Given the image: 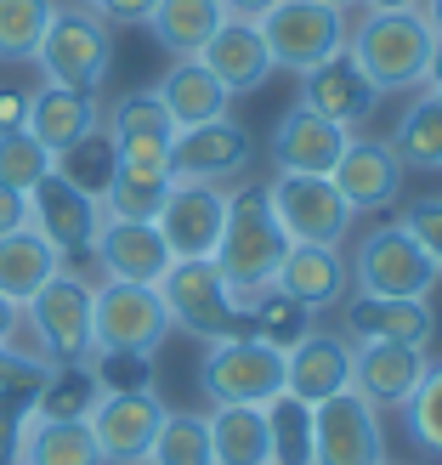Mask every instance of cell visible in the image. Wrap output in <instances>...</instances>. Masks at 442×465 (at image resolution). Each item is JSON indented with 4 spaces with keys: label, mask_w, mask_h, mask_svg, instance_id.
Masks as SVG:
<instances>
[{
    "label": "cell",
    "mask_w": 442,
    "mask_h": 465,
    "mask_svg": "<svg viewBox=\"0 0 442 465\" xmlns=\"http://www.w3.org/2000/svg\"><path fill=\"white\" fill-rule=\"evenodd\" d=\"M284 250H290V232L278 227L267 188H232L227 193L221 239H216V255H211V262L221 267V278L250 301L255 290H267L272 278H278Z\"/></svg>",
    "instance_id": "6da1fadb"
},
{
    "label": "cell",
    "mask_w": 442,
    "mask_h": 465,
    "mask_svg": "<svg viewBox=\"0 0 442 465\" xmlns=\"http://www.w3.org/2000/svg\"><path fill=\"white\" fill-rule=\"evenodd\" d=\"M431 23L420 17V6L403 12H363L346 29V52L363 63V74L380 91H414L426 85V63H431Z\"/></svg>",
    "instance_id": "7a4b0ae2"
},
{
    "label": "cell",
    "mask_w": 442,
    "mask_h": 465,
    "mask_svg": "<svg viewBox=\"0 0 442 465\" xmlns=\"http://www.w3.org/2000/svg\"><path fill=\"white\" fill-rule=\"evenodd\" d=\"M171 335L159 284L103 278L91 284V358H153Z\"/></svg>",
    "instance_id": "3957f363"
},
{
    "label": "cell",
    "mask_w": 442,
    "mask_h": 465,
    "mask_svg": "<svg viewBox=\"0 0 442 465\" xmlns=\"http://www.w3.org/2000/svg\"><path fill=\"white\" fill-rule=\"evenodd\" d=\"M159 301H165V312H171V330H188L199 341L250 335L244 295L221 278V267L211 255H199V262H171V272L159 278Z\"/></svg>",
    "instance_id": "277c9868"
},
{
    "label": "cell",
    "mask_w": 442,
    "mask_h": 465,
    "mask_svg": "<svg viewBox=\"0 0 442 465\" xmlns=\"http://www.w3.org/2000/svg\"><path fill=\"white\" fill-rule=\"evenodd\" d=\"M34 63L45 68V85L97 97L103 80H108V68H113V29H108L97 12L63 6V0H57L52 23H45V35H40Z\"/></svg>",
    "instance_id": "5b68a950"
},
{
    "label": "cell",
    "mask_w": 442,
    "mask_h": 465,
    "mask_svg": "<svg viewBox=\"0 0 442 465\" xmlns=\"http://www.w3.org/2000/svg\"><path fill=\"white\" fill-rule=\"evenodd\" d=\"M346 267H352L358 295H426L431 301L437 278H442V267L420 250V239H414L403 222L368 227L358 239V250L346 255Z\"/></svg>",
    "instance_id": "8992f818"
},
{
    "label": "cell",
    "mask_w": 442,
    "mask_h": 465,
    "mask_svg": "<svg viewBox=\"0 0 442 465\" xmlns=\"http://www.w3.org/2000/svg\"><path fill=\"white\" fill-rule=\"evenodd\" d=\"M199 391L204 403H250L261 409L284 391V352L255 335H227L211 341V352L199 363Z\"/></svg>",
    "instance_id": "52a82bcc"
},
{
    "label": "cell",
    "mask_w": 442,
    "mask_h": 465,
    "mask_svg": "<svg viewBox=\"0 0 442 465\" xmlns=\"http://www.w3.org/2000/svg\"><path fill=\"white\" fill-rule=\"evenodd\" d=\"M23 323L34 335V352L63 369V363H91V278L80 272H57L29 307H23Z\"/></svg>",
    "instance_id": "ba28073f"
},
{
    "label": "cell",
    "mask_w": 442,
    "mask_h": 465,
    "mask_svg": "<svg viewBox=\"0 0 442 465\" xmlns=\"http://www.w3.org/2000/svg\"><path fill=\"white\" fill-rule=\"evenodd\" d=\"M261 40L272 52V68L307 74L323 57H335L346 45V12L323 6V0H278L261 17Z\"/></svg>",
    "instance_id": "9c48e42d"
},
{
    "label": "cell",
    "mask_w": 442,
    "mask_h": 465,
    "mask_svg": "<svg viewBox=\"0 0 442 465\" xmlns=\"http://www.w3.org/2000/svg\"><path fill=\"white\" fill-rule=\"evenodd\" d=\"M29 227L63 255V267H68V262H80V255H91V244H97L103 199L85 193L80 182H68L63 171H45L29 188Z\"/></svg>",
    "instance_id": "30bf717a"
},
{
    "label": "cell",
    "mask_w": 442,
    "mask_h": 465,
    "mask_svg": "<svg viewBox=\"0 0 442 465\" xmlns=\"http://www.w3.org/2000/svg\"><path fill=\"white\" fill-rule=\"evenodd\" d=\"M267 199L278 227L290 232V244H346V232H352V204L335 193L329 176L278 171L267 182Z\"/></svg>",
    "instance_id": "8fae6325"
},
{
    "label": "cell",
    "mask_w": 442,
    "mask_h": 465,
    "mask_svg": "<svg viewBox=\"0 0 442 465\" xmlns=\"http://www.w3.org/2000/svg\"><path fill=\"white\" fill-rule=\"evenodd\" d=\"M165 414L171 409L153 386H103L97 409H91V437L108 465H142Z\"/></svg>",
    "instance_id": "7c38bea8"
},
{
    "label": "cell",
    "mask_w": 442,
    "mask_h": 465,
    "mask_svg": "<svg viewBox=\"0 0 442 465\" xmlns=\"http://www.w3.org/2000/svg\"><path fill=\"white\" fill-rule=\"evenodd\" d=\"M386 460V431L380 409L363 403L358 391L312 409V465H380Z\"/></svg>",
    "instance_id": "4fadbf2b"
},
{
    "label": "cell",
    "mask_w": 442,
    "mask_h": 465,
    "mask_svg": "<svg viewBox=\"0 0 442 465\" xmlns=\"http://www.w3.org/2000/svg\"><path fill=\"white\" fill-rule=\"evenodd\" d=\"M227 222V188L221 182H171V199L159 211V239H165L171 262H199V255H216Z\"/></svg>",
    "instance_id": "5bb4252c"
},
{
    "label": "cell",
    "mask_w": 442,
    "mask_h": 465,
    "mask_svg": "<svg viewBox=\"0 0 442 465\" xmlns=\"http://www.w3.org/2000/svg\"><path fill=\"white\" fill-rule=\"evenodd\" d=\"M380 97H386V91L363 74V63L346 52V45L300 74V103H307L312 114H323V120H335L340 131H363L368 120H375Z\"/></svg>",
    "instance_id": "9a60e30c"
},
{
    "label": "cell",
    "mask_w": 442,
    "mask_h": 465,
    "mask_svg": "<svg viewBox=\"0 0 442 465\" xmlns=\"http://www.w3.org/2000/svg\"><path fill=\"white\" fill-rule=\"evenodd\" d=\"M346 341H391V346H431L437 335V312L426 295H346Z\"/></svg>",
    "instance_id": "2e32d148"
},
{
    "label": "cell",
    "mask_w": 442,
    "mask_h": 465,
    "mask_svg": "<svg viewBox=\"0 0 442 465\" xmlns=\"http://www.w3.org/2000/svg\"><path fill=\"white\" fill-rule=\"evenodd\" d=\"M329 182L358 216V211H386V204H398L408 171H403V159H398L391 143H380V136H352L346 153H340V165L329 171Z\"/></svg>",
    "instance_id": "e0dca14e"
},
{
    "label": "cell",
    "mask_w": 442,
    "mask_h": 465,
    "mask_svg": "<svg viewBox=\"0 0 442 465\" xmlns=\"http://www.w3.org/2000/svg\"><path fill=\"white\" fill-rule=\"evenodd\" d=\"M255 159V143L244 125L232 120H211V125H193V131H176L171 143V176L176 182H232L244 176Z\"/></svg>",
    "instance_id": "ac0fdd59"
},
{
    "label": "cell",
    "mask_w": 442,
    "mask_h": 465,
    "mask_svg": "<svg viewBox=\"0 0 442 465\" xmlns=\"http://www.w3.org/2000/svg\"><path fill=\"white\" fill-rule=\"evenodd\" d=\"M346 143H352V131H340L335 120H323L307 103H295L272 125V165L295 171V176H329L340 165Z\"/></svg>",
    "instance_id": "d6986e66"
},
{
    "label": "cell",
    "mask_w": 442,
    "mask_h": 465,
    "mask_svg": "<svg viewBox=\"0 0 442 465\" xmlns=\"http://www.w3.org/2000/svg\"><path fill=\"white\" fill-rule=\"evenodd\" d=\"M284 391L300 403H312V409L340 398V391H352V341L307 330L284 352Z\"/></svg>",
    "instance_id": "ffe728a7"
},
{
    "label": "cell",
    "mask_w": 442,
    "mask_h": 465,
    "mask_svg": "<svg viewBox=\"0 0 442 465\" xmlns=\"http://www.w3.org/2000/svg\"><path fill=\"white\" fill-rule=\"evenodd\" d=\"M108 143L120 165H165L171 171V143H176V125L165 103L153 91H125L108 114Z\"/></svg>",
    "instance_id": "44dd1931"
},
{
    "label": "cell",
    "mask_w": 442,
    "mask_h": 465,
    "mask_svg": "<svg viewBox=\"0 0 442 465\" xmlns=\"http://www.w3.org/2000/svg\"><path fill=\"white\" fill-rule=\"evenodd\" d=\"M91 262L103 267V278H125V284H159L171 272V250L159 239L153 222H120L103 216L97 244H91Z\"/></svg>",
    "instance_id": "7402d4cb"
},
{
    "label": "cell",
    "mask_w": 442,
    "mask_h": 465,
    "mask_svg": "<svg viewBox=\"0 0 442 465\" xmlns=\"http://www.w3.org/2000/svg\"><path fill=\"white\" fill-rule=\"evenodd\" d=\"M272 284L290 301H300L307 312H329L352 295V267H346L340 244H290Z\"/></svg>",
    "instance_id": "603a6c76"
},
{
    "label": "cell",
    "mask_w": 442,
    "mask_h": 465,
    "mask_svg": "<svg viewBox=\"0 0 442 465\" xmlns=\"http://www.w3.org/2000/svg\"><path fill=\"white\" fill-rule=\"evenodd\" d=\"M426 375L420 346H391V341H363L352 346V391L375 409H403Z\"/></svg>",
    "instance_id": "cb8c5ba5"
},
{
    "label": "cell",
    "mask_w": 442,
    "mask_h": 465,
    "mask_svg": "<svg viewBox=\"0 0 442 465\" xmlns=\"http://www.w3.org/2000/svg\"><path fill=\"white\" fill-rule=\"evenodd\" d=\"M199 63L232 91V97H250L272 80V52L261 40V23H244V17H227L221 29L211 35V45L199 52Z\"/></svg>",
    "instance_id": "d4e9b609"
},
{
    "label": "cell",
    "mask_w": 442,
    "mask_h": 465,
    "mask_svg": "<svg viewBox=\"0 0 442 465\" xmlns=\"http://www.w3.org/2000/svg\"><path fill=\"white\" fill-rule=\"evenodd\" d=\"M23 131L40 136V143L52 148V159H63L68 148H80L85 136L103 131V108H97V97H85V91L40 85V91H29V120H23Z\"/></svg>",
    "instance_id": "484cf974"
},
{
    "label": "cell",
    "mask_w": 442,
    "mask_h": 465,
    "mask_svg": "<svg viewBox=\"0 0 442 465\" xmlns=\"http://www.w3.org/2000/svg\"><path fill=\"white\" fill-rule=\"evenodd\" d=\"M153 97L165 103V114H171V125H176V131H193V125L227 120V108H232V91H227L199 57H176L165 74H159Z\"/></svg>",
    "instance_id": "4316f807"
},
{
    "label": "cell",
    "mask_w": 442,
    "mask_h": 465,
    "mask_svg": "<svg viewBox=\"0 0 442 465\" xmlns=\"http://www.w3.org/2000/svg\"><path fill=\"white\" fill-rule=\"evenodd\" d=\"M57 272H63V255L45 244L34 227L0 232V295H6L12 307H29Z\"/></svg>",
    "instance_id": "83f0119b"
},
{
    "label": "cell",
    "mask_w": 442,
    "mask_h": 465,
    "mask_svg": "<svg viewBox=\"0 0 442 465\" xmlns=\"http://www.w3.org/2000/svg\"><path fill=\"white\" fill-rule=\"evenodd\" d=\"M221 23H227L221 0H153L148 12V29L171 57H199Z\"/></svg>",
    "instance_id": "f1b7e54d"
},
{
    "label": "cell",
    "mask_w": 442,
    "mask_h": 465,
    "mask_svg": "<svg viewBox=\"0 0 442 465\" xmlns=\"http://www.w3.org/2000/svg\"><path fill=\"white\" fill-rule=\"evenodd\" d=\"M211 420V454L216 465H272L267 449V414L250 403H211L204 409Z\"/></svg>",
    "instance_id": "f546056e"
},
{
    "label": "cell",
    "mask_w": 442,
    "mask_h": 465,
    "mask_svg": "<svg viewBox=\"0 0 442 465\" xmlns=\"http://www.w3.org/2000/svg\"><path fill=\"white\" fill-rule=\"evenodd\" d=\"M171 171L165 165H120L113 159V176L103 188V216H120V222H159L171 199Z\"/></svg>",
    "instance_id": "4dcf8cb0"
},
{
    "label": "cell",
    "mask_w": 442,
    "mask_h": 465,
    "mask_svg": "<svg viewBox=\"0 0 442 465\" xmlns=\"http://www.w3.org/2000/svg\"><path fill=\"white\" fill-rule=\"evenodd\" d=\"M386 143L398 148L403 171H442V97L437 91H414Z\"/></svg>",
    "instance_id": "1f68e13d"
},
{
    "label": "cell",
    "mask_w": 442,
    "mask_h": 465,
    "mask_svg": "<svg viewBox=\"0 0 442 465\" xmlns=\"http://www.w3.org/2000/svg\"><path fill=\"white\" fill-rule=\"evenodd\" d=\"M97 398H103V375L91 363L45 369V381L34 391V420H91Z\"/></svg>",
    "instance_id": "d6a6232c"
},
{
    "label": "cell",
    "mask_w": 442,
    "mask_h": 465,
    "mask_svg": "<svg viewBox=\"0 0 442 465\" xmlns=\"http://www.w3.org/2000/svg\"><path fill=\"white\" fill-rule=\"evenodd\" d=\"M23 465H108V460L91 437V420H29Z\"/></svg>",
    "instance_id": "836d02e7"
},
{
    "label": "cell",
    "mask_w": 442,
    "mask_h": 465,
    "mask_svg": "<svg viewBox=\"0 0 442 465\" xmlns=\"http://www.w3.org/2000/svg\"><path fill=\"white\" fill-rule=\"evenodd\" d=\"M244 318H250V335L267 341V346H278V352H290V346L312 330V312L300 307V301H290L278 284L255 290V295L244 301Z\"/></svg>",
    "instance_id": "e575fe53"
},
{
    "label": "cell",
    "mask_w": 442,
    "mask_h": 465,
    "mask_svg": "<svg viewBox=\"0 0 442 465\" xmlns=\"http://www.w3.org/2000/svg\"><path fill=\"white\" fill-rule=\"evenodd\" d=\"M267 414V449L272 465H312V403L278 391L272 403H261Z\"/></svg>",
    "instance_id": "d590c367"
},
{
    "label": "cell",
    "mask_w": 442,
    "mask_h": 465,
    "mask_svg": "<svg viewBox=\"0 0 442 465\" xmlns=\"http://www.w3.org/2000/svg\"><path fill=\"white\" fill-rule=\"evenodd\" d=\"M148 465H216V454H211V420H204V414L171 409L165 426H159V437H153V449H148Z\"/></svg>",
    "instance_id": "8d00e7d4"
},
{
    "label": "cell",
    "mask_w": 442,
    "mask_h": 465,
    "mask_svg": "<svg viewBox=\"0 0 442 465\" xmlns=\"http://www.w3.org/2000/svg\"><path fill=\"white\" fill-rule=\"evenodd\" d=\"M57 0H0V63H34Z\"/></svg>",
    "instance_id": "74e56055"
},
{
    "label": "cell",
    "mask_w": 442,
    "mask_h": 465,
    "mask_svg": "<svg viewBox=\"0 0 442 465\" xmlns=\"http://www.w3.org/2000/svg\"><path fill=\"white\" fill-rule=\"evenodd\" d=\"M403 426H408V437H414L426 454L442 460V363H426V375H420V386H414V398L403 403Z\"/></svg>",
    "instance_id": "f35d334b"
},
{
    "label": "cell",
    "mask_w": 442,
    "mask_h": 465,
    "mask_svg": "<svg viewBox=\"0 0 442 465\" xmlns=\"http://www.w3.org/2000/svg\"><path fill=\"white\" fill-rule=\"evenodd\" d=\"M45 171H57V159H52V148H45L40 136H29V131H0V182H6V188L29 193Z\"/></svg>",
    "instance_id": "ab89813d"
},
{
    "label": "cell",
    "mask_w": 442,
    "mask_h": 465,
    "mask_svg": "<svg viewBox=\"0 0 442 465\" xmlns=\"http://www.w3.org/2000/svg\"><path fill=\"white\" fill-rule=\"evenodd\" d=\"M34 391H40V381L0 386V465H23V437H29V420H34Z\"/></svg>",
    "instance_id": "60d3db41"
},
{
    "label": "cell",
    "mask_w": 442,
    "mask_h": 465,
    "mask_svg": "<svg viewBox=\"0 0 442 465\" xmlns=\"http://www.w3.org/2000/svg\"><path fill=\"white\" fill-rule=\"evenodd\" d=\"M57 171H63L68 182H80L85 193H97V199H103V188H108V176H113V143H108V131H97V136H85L80 148H68V153L57 159Z\"/></svg>",
    "instance_id": "b9f144b4"
},
{
    "label": "cell",
    "mask_w": 442,
    "mask_h": 465,
    "mask_svg": "<svg viewBox=\"0 0 442 465\" xmlns=\"http://www.w3.org/2000/svg\"><path fill=\"white\" fill-rule=\"evenodd\" d=\"M403 227L420 239V250L442 267V199H414L408 211H403Z\"/></svg>",
    "instance_id": "7bdbcfd3"
},
{
    "label": "cell",
    "mask_w": 442,
    "mask_h": 465,
    "mask_svg": "<svg viewBox=\"0 0 442 465\" xmlns=\"http://www.w3.org/2000/svg\"><path fill=\"white\" fill-rule=\"evenodd\" d=\"M45 363L34 346H17V341H0V386H23V381H45Z\"/></svg>",
    "instance_id": "ee69618b"
},
{
    "label": "cell",
    "mask_w": 442,
    "mask_h": 465,
    "mask_svg": "<svg viewBox=\"0 0 442 465\" xmlns=\"http://www.w3.org/2000/svg\"><path fill=\"white\" fill-rule=\"evenodd\" d=\"M63 6H85V12H97L113 29V23H148L153 0H63Z\"/></svg>",
    "instance_id": "f6af8a7d"
},
{
    "label": "cell",
    "mask_w": 442,
    "mask_h": 465,
    "mask_svg": "<svg viewBox=\"0 0 442 465\" xmlns=\"http://www.w3.org/2000/svg\"><path fill=\"white\" fill-rule=\"evenodd\" d=\"M17 227H29V193L0 182V232H17Z\"/></svg>",
    "instance_id": "bcb514c9"
},
{
    "label": "cell",
    "mask_w": 442,
    "mask_h": 465,
    "mask_svg": "<svg viewBox=\"0 0 442 465\" xmlns=\"http://www.w3.org/2000/svg\"><path fill=\"white\" fill-rule=\"evenodd\" d=\"M23 120H29V91L0 85V131H23Z\"/></svg>",
    "instance_id": "7dc6e473"
},
{
    "label": "cell",
    "mask_w": 442,
    "mask_h": 465,
    "mask_svg": "<svg viewBox=\"0 0 442 465\" xmlns=\"http://www.w3.org/2000/svg\"><path fill=\"white\" fill-rule=\"evenodd\" d=\"M272 6H278V0H221V12L227 17H244V23H261Z\"/></svg>",
    "instance_id": "c3c4849f"
},
{
    "label": "cell",
    "mask_w": 442,
    "mask_h": 465,
    "mask_svg": "<svg viewBox=\"0 0 442 465\" xmlns=\"http://www.w3.org/2000/svg\"><path fill=\"white\" fill-rule=\"evenodd\" d=\"M17 330H23V307H12V301L0 295V341H17Z\"/></svg>",
    "instance_id": "681fc988"
},
{
    "label": "cell",
    "mask_w": 442,
    "mask_h": 465,
    "mask_svg": "<svg viewBox=\"0 0 442 465\" xmlns=\"http://www.w3.org/2000/svg\"><path fill=\"white\" fill-rule=\"evenodd\" d=\"M426 91H437V97H442V40L431 45V63H426Z\"/></svg>",
    "instance_id": "f907efd6"
},
{
    "label": "cell",
    "mask_w": 442,
    "mask_h": 465,
    "mask_svg": "<svg viewBox=\"0 0 442 465\" xmlns=\"http://www.w3.org/2000/svg\"><path fill=\"white\" fill-rule=\"evenodd\" d=\"M420 17L431 23V35L442 40V0H420Z\"/></svg>",
    "instance_id": "816d5d0a"
},
{
    "label": "cell",
    "mask_w": 442,
    "mask_h": 465,
    "mask_svg": "<svg viewBox=\"0 0 442 465\" xmlns=\"http://www.w3.org/2000/svg\"><path fill=\"white\" fill-rule=\"evenodd\" d=\"M363 12H403V6H420V0H358Z\"/></svg>",
    "instance_id": "f5cc1de1"
},
{
    "label": "cell",
    "mask_w": 442,
    "mask_h": 465,
    "mask_svg": "<svg viewBox=\"0 0 442 465\" xmlns=\"http://www.w3.org/2000/svg\"><path fill=\"white\" fill-rule=\"evenodd\" d=\"M323 6H335V12H352V6H358V0H323Z\"/></svg>",
    "instance_id": "db71d44e"
},
{
    "label": "cell",
    "mask_w": 442,
    "mask_h": 465,
    "mask_svg": "<svg viewBox=\"0 0 442 465\" xmlns=\"http://www.w3.org/2000/svg\"><path fill=\"white\" fill-rule=\"evenodd\" d=\"M380 465H398V460H380Z\"/></svg>",
    "instance_id": "11a10c76"
},
{
    "label": "cell",
    "mask_w": 442,
    "mask_h": 465,
    "mask_svg": "<svg viewBox=\"0 0 442 465\" xmlns=\"http://www.w3.org/2000/svg\"><path fill=\"white\" fill-rule=\"evenodd\" d=\"M142 465H148V460H142Z\"/></svg>",
    "instance_id": "9f6ffc18"
}]
</instances>
